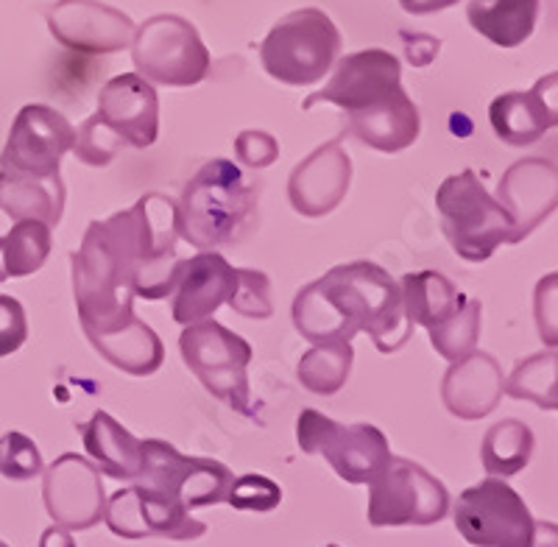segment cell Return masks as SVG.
Returning <instances> with one entry per match:
<instances>
[{"instance_id":"obj_30","label":"cell","mask_w":558,"mask_h":547,"mask_svg":"<svg viewBox=\"0 0 558 547\" xmlns=\"http://www.w3.org/2000/svg\"><path fill=\"white\" fill-rule=\"evenodd\" d=\"M352 361H355V350L347 341L313 347L299 357L296 377L313 394H338L352 375Z\"/></svg>"},{"instance_id":"obj_6","label":"cell","mask_w":558,"mask_h":547,"mask_svg":"<svg viewBox=\"0 0 558 547\" xmlns=\"http://www.w3.org/2000/svg\"><path fill=\"white\" fill-rule=\"evenodd\" d=\"M436 207L447 241L463 260L483 263L502 243H514V223L472 168L452 173L438 185Z\"/></svg>"},{"instance_id":"obj_23","label":"cell","mask_w":558,"mask_h":547,"mask_svg":"<svg viewBox=\"0 0 558 547\" xmlns=\"http://www.w3.org/2000/svg\"><path fill=\"white\" fill-rule=\"evenodd\" d=\"M84 336L109 366L132 377L154 375L166 363V347L159 336L134 313L104 321V325H87Z\"/></svg>"},{"instance_id":"obj_26","label":"cell","mask_w":558,"mask_h":547,"mask_svg":"<svg viewBox=\"0 0 558 547\" xmlns=\"http://www.w3.org/2000/svg\"><path fill=\"white\" fill-rule=\"evenodd\" d=\"M64 182L62 173L51 179L20 177V173L0 171V212L12 221H39L45 227H57L64 212Z\"/></svg>"},{"instance_id":"obj_11","label":"cell","mask_w":558,"mask_h":547,"mask_svg":"<svg viewBox=\"0 0 558 547\" xmlns=\"http://www.w3.org/2000/svg\"><path fill=\"white\" fill-rule=\"evenodd\" d=\"M296 441L307 455H324L347 484H372L391 459L386 433L375 425H338L330 416L305 408L296 420Z\"/></svg>"},{"instance_id":"obj_32","label":"cell","mask_w":558,"mask_h":547,"mask_svg":"<svg viewBox=\"0 0 558 547\" xmlns=\"http://www.w3.org/2000/svg\"><path fill=\"white\" fill-rule=\"evenodd\" d=\"M126 143L107 126L98 116H89L87 121L78 126L76 132V143H73V154L82 159L84 166H93V168H104L109 166L121 148Z\"/></svg>"},{"instance_id":"obj_37","label":"cell","mask_w":558,"mask_h":547,"mask_svg":"<svg viewBox=\"0 0 558 547\" xmlns=\"http://www.w3.org/2000/svg\"><path fill=\"white\" fill-rule=\"evenodd\" d=\"M235 154L243 166L268 168L279 159V143L274 134L260 132V129H246L235 137Z\"/></svg>"},{"instance_id":"obj_17","label":"cell","mask_w":558,"mask_h":547,"mask_svg":"<svg viewBox=\"0 0 558 547\" xmlns=\"http://www.w3.org/2000/svg\"><path fill=\"white\" fill-rule=\"evenodd\" d=\"M53 37L78 53H118L132 45L134 23L121 9L98 0H59L48 9Z\"/></svg>"},{"instance_id":"obj_34","label":"cell","mask_w":558,"mask_h":547,"mask_svg":"<svg viewBox=\"0 0 558 547\" xmlns=\"http://www.w3.org/2000/svg\"><path fill=\"white\" fill-rule=\"evenodd\" d=\"M227 305L235 313H241V316L257 318V321L271 318V280L263 271H254V268H238V288Z\"/></svg>"},{"instance_id":"obj_25","label":"cell","mask_w":558,"mask_h":547,"mask_svg":"<svg viewBox=\"0 0 558 547\" xmlns=\"http://www.w3.org/2000/svg\"><path fill=\"white\" fill-rule=\"evenodd\" d=\"M78 433H82L84 450L96 461L98 472L114 477V481H132V484L137 481L140 464H143V452H140L143 441L132 430H126L107 411H96L93 420L78 425Z\"/></svg>"},{"instance_id":"obj_36","label":"cell","mask_w":558,"mask_h":547,"mask_svg":"<svg viewBox=\"0 0 558 547\" xmlns=\"http://www.w3.org/2000/svg\"><path fill=\"white\" fill-rule=\"evenodd\" d=\"M28 318L23 305L9 293H0V357H9L26 344Z\"/></svg>"},{"instance_id":"obj_21","label":"cell","mask_w":558,"mask_h":547,"mask_svg":"<svg viewBox=\"0 0 558 547\" xmlns=\"http://www.w3.org/2000/svg\"><path fill=\"white\" fill-rule=\"evenodd\" d=\"M238 288V268L229 266L221 252H198L184 257L173 288V321L191 327L207 321L221 305L232 300Z\"/></svg>"},{"instance_id":"obj_14","label":"cell","mask_w":558,"mask_h":547,"mask_svg":"<svg viewBox=\"0 0 558 547\" xmlns=\"http://www.w3.org/2000/svg\"><path fill=\"white\" fill-rule=\"evenodd\" d=\"M76 129L62 112L45 104H28L17 112L3 154L0 171L20 177L51 179L59 177V166L68 151H73Z\"/></svg>"},{"instance_id":"obj_35","label":"cell","mask_w":558,"mask_h":547,"mask_svg":"<svg viewBox=\"0 0 558 547\" xmlns=\"http://www.w3.org/2000/svg\"><path fill=\"white\" fill-rule=\"evenodd\" d=\"M227 503L238 511H257L266 514L282 503V489L266 475H241L232 481L227 495Z\"/></svg>"},{"instance_id":"obj_39","label":"cell","mask_w":558,"mask_h":547,"mask_svg":"<svg viewBox=\"0 0 558 547\" xmlns=\"http://www.w3.org/2000/svg\"><path fill=\"white\" fill-rule=\"evenodd\" d=\"M458 0H400V7L405 9L408 14H433V12H445V9L456 7Z\"/></svg>"},{"instance_id":"obj_1","label":"cell","mask_w":558,"mask_h":547,"mask_svg":"<svg viewBox=\"0 0 558 547\" xmlns=\"http://www.w3.org/2000/svg\"><path fill=\"white\" fill-rule=\"evenodd\" d=\"M177 243V202L162 193H148L129 210L89 223L82 246L70 255L82 327L134 313V296L168 300L184 263Z\"/></svg>"},{"instance_id":"obj_15","label":"cell","mask_w":558,"mask_h":547,"mask_svg":"<svg viewBox=\"0 0 558 547\" xmlns=\"http://www.w3.org/2000/svg\"><path fill=\"white\" fill-rule=\"evenodd\" d=\"M104 522L121 539H173L191 542L207 534L202 520H193L191 511L179 506L173 497L154 491L148 486L132 484L114 491L107 500Z\"/></svg>"},{"instance_id":"obj_40","label":"cell","mask_w":558,"mask_h":547,"mask_svg":"<svg viewBox=\"0 0 558 547\" xmlns=\"http://www.w3.org/2000/svg\"><path fill=\"white\" fill-rule=\"evenodd\" d=\"M39 547H76V539H73L70 531L51 525V528H45L43 536H39Z\"/></svg>"},{"instance_id":"obj_18","label":"cell","mask_w":558,"mask_h":547,"mask_svg":"<svg viewBox=\"0 0 558 547\" xmlns=\"http://www.w3.org/2000/svg\"><path fill=\"white\" fill-rule=\"evenodd\" d=\"M497 202L514 223V243L525 241L556 212L558 171L547 157H527L502 173Z\"/></svg>"},{"instance_id":"obj_27","label":"cell","mask_w":558,"mask_h":547,"mask_svg":"<svg viewBox=\"0 0 558 547\" xmlns=\"http://www.w3.org/2000/svg\"><path fill=\"white\" fill-rule=\"evenodd\" d=\"M470 26L488 42L517 48L525 42L539 20V0H470Z\"/></svg>"},{"instance_id":"obj_20","label":"cell","mask_w":558,"mask_h":547,"mask_svg":"<svg viewBox=\"0 0 558 547\" xmlns=\"http://www.w3.org/2000/svg\"><path fill=\"white\" fill-rule=\"evenodd\" d=\"M98 118L126 146L151 148L159 134V98L154 84L137 73L109 78L98 93Z\"/></svg>"},{"instance_id":"obj_31","label":"cell","mask_w":558,"mask_h":547,"mask_svg":"<svg viewBox=\"0 0 558 547\" xmlns=\"http://www.w3.org/2000/svg\"><path fill=\"white\" fill-rule=\"evenodd\" d=\"M558 357L556 350L536 352L517 363V369L506 380V394L514 400H531L545 411L558 408Z\"/></svg>"},{"instance_id":"obj_33","label":"cell","mask_w":558,"mask_h":547,"mask_svg":"<svg viewBox=\"0 0 558 547\" xmlns=\"http://www.w3.org/2000/svg\"><path fill=\"white\" fill-rule=\"evenodd\" d=\"M43 452L26 433L9 430L0 436V475L9 481H32L43 475Z\"/></svg>"},{"instance_id":"obj_9","label":"cell","mask_w":558,"mask_h":547,"mask_svg":"<svg viewBox=\"0 0 558 547\" xmlns=\"http://www.w3.org/2000/svg\"><path fill=\"white\" fill-rule=\"evenodd\" d=\"M132 62L137 76L162 87H193L209 73V51L191 20L154 14L134 28Z\"/></svg>"},{"instance_id":"obj_13","label":"cell","mask_w":558,"mask_h":547,"mask_svg":"<svg viewBox=\"0 0 558 547\" xmlns=\"http://www.w3.org/2000/svg\"><path fill=\"white\" fill-rule=\"evenodd\" d=\"M140 452H143V464L134 484L173 497L187 511L227 503L235 475L221 461L182 455L177 447L162 439L143 441Z\"/></svg>"},{"instance_id":"obj_5","label":"cell","mask_w":558,"mask_h":547,"mask_svg":"<svg viewBox=\"0 0 558 547\" xmlns=\"http://www.w3.org/2000/svg\"><path fill=\"white\" fill-rule=\"evenodd\" d=\"M405 316L413 327H425L430 347L456 363L472 355L481 338L483 305L458 291L445 274L416 271L405 274L400 282Z\"/></svg>"},{"instance_id":"obj_10","label":"cell","mask_w":558,"mask_h":547,"mask_svg":"<svg viewBox=\"0 0 558 547\" xmlns=\"http://www.w3.org/2000/svg\"><path fill=\"white\" fill-rule=\"evenodd\" d=\"M450 511V491L436 475L416 461L391 455L386 470L368 484V525L402 528V525H436Z\"/></svg>"},{"instance_id":"obj_42","label":"cell","mask_w":558,"mask_h":547,"mask_svg":"<svg viewBox=\"0 0 558 547\" xmlns=\"http://www.w3.org/2000/svg\"><path fill=\"white\" fill-rule=\"evenodd\" d=\"M327 547H341V545H327Z\"/></svg>"},{"instance_id":"obj_3","label":"cell","mask_w":558,"mask_h":547,"mask_svg":"<svg viewBox=\"0 0 558 547\" xmlns=\"http://www.w3.org/2000/svg\"><path fill=\"white\" fill-rule=\"evenodd\" d=\"M336 104L347 112V129L383 154L411 148L422 132L416 104L402 87V64L391 51L368 48L343 57L324 89L305 98L302 109Z\"/></svg>"},{"instance_id":"obj_16","label":"cell","mask_w":558,"mask_h":547,"mask_svg":"<svg viewBox=\"0 0 558 547\" xmlns=\"http://www.w3.org/2000/svg\"><path fill=\"white\" fill-rule=\"evenodd\" d=\"M43 500L59 528H96L107 511L101 472L78 452H64L48 470H43Z\"/></svg>"},{"instance_id":"obj_12","label":"cell","mask_w":558,"mask_h":547,"mask_svg":"<svg viewBox=\"0 0 558 547\" xmlns=\"http://www.w3.org/2000/svg\"><path fill=\"white\" fill-rule=\"evenodd\" d=\"M452 516L458 534L475 547H536L539 525L502 477H486L463 489Z\"/></svg>"},{"instance_id":"obj_8","label":"cell","mask_w":558,"mask_h":547,"mask_svg":"<svg viewBox=\"0 0 558 547\" xmlns=\"http://www.w3.org/2000/svg\"><path fill=\"white\" fill-rule=\"evenodd\" d=\"M179 350L187 369L202 380L209 394L238 414L252 416V389H248L252 347L246 338L207 318L184 327Z\"/></svg>"},{"instance_id":"obj_2","label":"cell","mask_w":558,"mask_h":547,"mask_svg":"<svg viewBox=\"0 0 558 547\" xmlns=\"http://www.w3.org/2000/svg\"><path fill=\"white\" fill-rule=\"evenodd\" d=\"M293 325L313 347L352 344L357 332H366L383 355L400 352L413 336L400 282L368 260L336 266L302 288L293 300Z\"/></svg>"},{"instance_id":"obj_7","label":"cell","mask_w":558,"mask_h":547,"mask_svg":"<svg viewBox=\"0 0 558 547\" xmlns=\"http://www.w3.org/2000/svg\"><path fill=\"white\" fill-rule=\"evenodd\" d=\"M341 53V32L322 9L286 14L260 45V62L274 82L307 87L332 71Z\"/></svg>"},{"instance_id":"obj_29","label":"cell","mask_w":558,"mask_h":547,"mask_svg":"<svg viewBox=\"0 0 558 547\" xmlns=\"http://www.w3.org/2000/svg\"><path fill=\"white\" fill-rule=\"evenodd\" d=\"M51 227L39 221H17L9 235L0 238V282L32 277L51 255Z\"/></svg>"},{"instance_id":"obj_28","label":"cell","mask_w":558,"mask_h":547,"mask_svg":"<svg viewBox=\"0 0 558 547\" xmlns=\"http://www.w3.org/2000/svg\"><path fill=\"white\" fill-rule=\"evenodd\" d=\"M533 447V430L520 420H502L492 425L483 436L481 445V461L483 470L492 477H511L517 472L525 470L531 464Z\"/></svg>"},{"instance_id":"obj_38","label":"cell","mask_w":558,"mask_h":547,"mask_svg":"<svg viewBox=\"0 0 558 547\" xmlns=\"http://www.w3.org/2000/svg\"><path fill=\"white\" fill-rule=\"evenodd\" d=\"M402 42H405V57L408 62L416 64V68H427L433 59L441 51V39L430 37V34H400Z\"/></svg>"},{"instance_id":"obj_24","label":"cell","mask_w":558,"mask_h":547,"mask_svg":"<svg viewBox=\"0 0 558 547\" xmlns=\"http://www.w3.org/2000/svg\"><path fill=\"white\" fill-rule=\"evenodd\" d=\"M506 394V377L500 363L488 352H472L447 369L441 382V400L458 420L475 422L488 416Z\"/></svg>"},{"instance_id":"obj_22","label":"cell","mask_w":558,"mask_h":547,"mask_svg":"<svg viewBox=\"0 0 558 547\" xmlns=\"http://www.w3.org/2000/svg\"><path fill=\"white\" fill-rule=\"evenodd\" d=\"M556 73H547L527 93H506L488 107V121L502 143L517 148L539 143L558 126Z\"/></svg>"},{"instance_id":"obj_19","label":"cell","mask_w":558,"mask_h":547,"mask_svg":"<svg viewBox=\"0 0 558 547\" xmlns=\"http://www.w3.org/2000/svg\"><path fill=\"white\" fill-rule=\"evenodd\" d=\"M352 182V159L343 151L341 137L307 154L288 179V198L299 216L322 218L347 198Z\"/></svg>"},{"instance_id":"obj_41","label":"cell","mask_w":558,"mask_h":547,"mask_svg":"<svg viewBox=\"0 0 558 547\" xmlns=\"http://www.w3.org/2000/svg\"><path fill=\"white\" fill-rule=\"evenodd\" d=\"M0 547H9V545H7V542H0Z\"/></svg>"},{"instance_id":"obj_4","label":"cell","mask_w":558,"mask_h":547,"mask_svg":"<svg viewBox=\"0 0 558 547\" xmlns=\"http://www.w3.org/2000/svg\"><path fill=\"white\" fill-rule=\"evenodd\" d=\"M257 202L260 182H252L229 159H209L177 202L179 238L198 252L238 243L257 221Z\"/></svg>"}]
</instances>
